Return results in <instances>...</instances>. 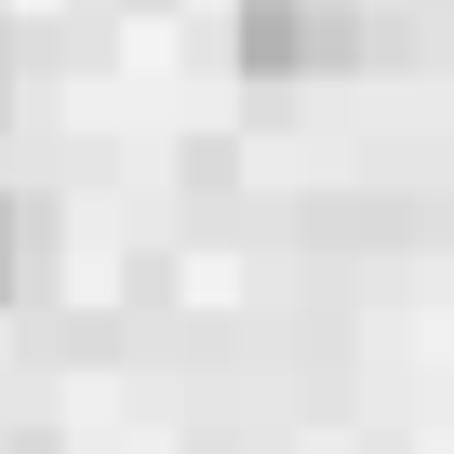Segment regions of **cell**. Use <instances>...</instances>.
<instances>
[{"label":"cell","instance_id":"cell-1","mask_svg":"<svg viewBox=\"0 0 454 454\" xmlns=\"http://www.w3.org/2000/svg\"><path fill=\"white\" fill-rule=\"evenodd\" d=\"M361 54V0H241V67L254 81H321Z\"/></svg>","mask_w":454,"mask_h":454},{"label":"cell","instance_id":"cell-2","mask_svg":"<svg viewBox=\"0 0 454 454\" xmlns=\"http://www.w3.org/2000/svg\"><path fill=\"white\" fill-rule=\"evenodd\" d=\"M0 294H14V200H0Z\"/></svg>","mask_w":454,"mask_h":454}]
</instances>
